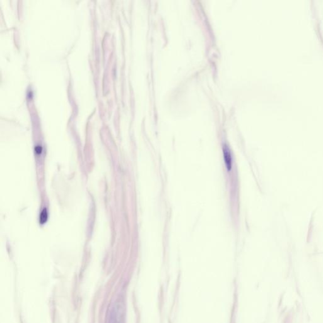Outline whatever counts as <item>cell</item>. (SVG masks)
<instances>
[{
  "mask_svg": "<svg viewBox=\"0 0 323 323\" xmlns=\"http://www.w3.org/2000/svg\"><path fill=\"white\" fill-rule=\"evenodd\" d=\"M224 155L226 166L227 167L229 171H230L232 167V157L229 148L226 146L224 147Z\"/></svg>",
  "mask_w": 323,
  "mask_h": 323,
  "instance_id": "6da1fadb",
  "label": "cell"
},
{
  "mask_svg": "<svg viewBox=\"0 0 323 323\" xmlns=\"http://www.w3.org/2000/svg\"><path fill=\"white\" fill-rule=\"evenodd\" d=\"M47 218H48V214H47L46 209H44V210H43V212L41 213V215L40 216V222L41 224L46 222Z\"/></svg>",
  "mask_w": 323,
  "mask_h": 323,
  "instance_id": "7a4b0ae2",
  "label": "cell"
},
{
  "mask_svg": "<svg viewBox=\"0 0 323 323\" xmlns=\"http://www.w3.org/2000/svg\"><path fill=\"white\" fill-rule=\"evenodd\" d=\"M41 147L40 146H37L36 148V151L37 152V154H40V153H41Z\"/></svg>",
  "mask_w": 323,
  "mask_h": 323,
  "instance_id": "3957f363",
  "label": "cell"
}]
</instances>
